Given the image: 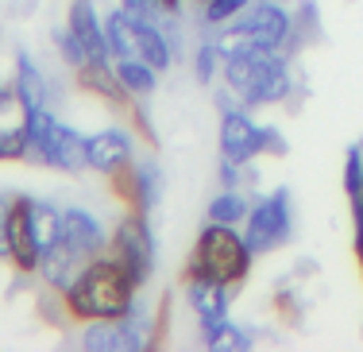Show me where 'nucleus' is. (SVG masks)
I'll list each match as a JSON object with an SVG mask.
<instances>
[{"label": "nucleus", "mask_w": 363, "mask_h": 352, "mask_svg": "<svg viewBox=\"0 0 363 352\" xmlns=\"http://www.w3.org/2000/svg\"><path fill=\"white\" fill-rule=\"evenodd\" d=\"M294 233V209H290V190L286 186H279L274 194L259 197L252 205V213H247L244 221V240L247 248H252L255 255H267L274 252V248H282Z\"/></svg>", "instance_id": "obj_4"}, {"label": "nucleus", "mask_w": 363, "mask_h": 352, "mask_svg": "<svg viewBox=\"0 0 363 352\" xmlns=\"http://www.w3.org/2000/svg\"><path fill=\"white\" fill-rule=\"evenodd\" d=\"M244 20L259 31V39H263V47H267V50H282V47H290V43H294V31H298L294 16L279 4V0H259L252 12L244 16Z\"/></svg>", "instance_id": "obj_12"}, {"label": "nucleus", "mask_w": 363, "mask_h": 352, "mask_svg": "<svg viewBox=\"0 0 363 352\" xmlns=\"http://www.w3.org/2000/svg\"><path fill=\"white\" fill-rule=\"evenodd\" d=\"M162 4H167L170 12H178V8H182V0H162Z\"/></svg>", "instance_id": "obj_34"}, {"label": "nucleus", "mask_w": 363, "mask_h": 352, "mask_svg": "<svg viewBox=\"0 0 363 352\" xmlns=\"http://www.w3.org/2000/svg\"><path fill=\"white\" fill-rule=\"evenodd\" d=\"M252 260L255 252L247 248L240 225H220V221H209V225L197 233L194 248L186 255V279L201 275V279H217L224 287H244L247 275H252Z\"/></svg>", "instance_id": "obj_2"}, {"label": "nucleus", "mask_w": 363, "mask_h": 352, "mask_svg": "<svg viewBox=\"0 0 363 352\" xmlns=\"http://www.w3.org/2000/svg\"><path fill=\"white\" fill-rule=\"evenodd\" d=\"M8 244H12L8 263H12L16 271H23V275L39 271L43 248L35 240V229H31V197H23V194H16L12 209H8Z\"/></svg>", "instance_id": "obj_7"}, {"label": "nucleus", "mask_w": 363, "mask_h": 352, "mask_svg": "<svg viewBox=\"0 0 363 352\" xmlns=\"http://www.w3.org/2000/svg\"><path fill=\"white\" fill-rule=\"evenodd\" d=\"M352 221H356V229H363V202L352 205Z\"/></svg>", "instance_id": "obj_33"}, {"label": "nucleus", "mask_w": 363, "mask_h": 352, "mask_svg": "<svg viewBox=\"0 0 363 352\" xmlns=\"http://www.w3.org/2000/svg\"><path fill=\"white\" fill-rule=\"evenodd\" d=\"M28 132L23 124H8L0 128V163H23L28 159Z\"/></svg>", "instance_id": "obj_24"}, {"label": "nucleus", "mask_w": 363, "mask_h": 352, "mask_svg": "<svg viewBox=\"0 0 363 352\" xmlns=\"http://www.w3.org/2000/svg\"><path fill=\"white\" fill-rule=\"evenodd\" d=\"M55 47H58V55H62V62L70 66V70H77V66L89 62V55H85L82 39H77L70 28H55Z\"/></svg>", "instance_id": "obj_25"}, {"label": "nucleus", "mask_w": 363, "mask_h": 352, "mask_svg": "<svg viewBox=\"0 0 363 352\" xmlns=\"http://www.w3.org/2000/svg\"><path fill=\"white\" fill-rule=\"evenodd\" d=\"M74 78H77V89H82V93L105 101V105L120 109V113H128L132 101H135L132 93L124 89V82H120L116 62H108V58H89L85 66H77V70H74Z\"/></svg>", "instance_id": "obj_9"}, {"label": "nucleus", "mask_w": 363, "mask_h": 352, "mask_svg": "<svg viewBox=\"0 0 363 352\" xmlns=\"http://www.w3.org/2000/svg\"><path fill=\"white\" fill-rule=\"evenodd\" d=\"M132 159H135V136L128 128H101V132L85 136V163L97 175L108 178L112 170H120Z\"/></svg>", "instance_id": "obj_8"}, {"label": "nucleus", "mask_w": 363, "mask_h": 352, "mask_svg": "<svg viewBox=\"0 0 363 352\" xmlns=\"http://www.w3.org/2000/svg\"><path fill=\"white\" fill-rule=\"evenodd\" d=\"M120 8H124L128 16H135L140 23H159V28H162L167 16H174L162 0H120Z\"/></svg>", "instance_id": "obj_26"}, {"label": "nucleus", "mask_w": 363, "mask_h": 352, "mask_svg": "<svg viewBox=\"0 0 363 352\" xmlns=\"http://www.w3.org/2000/svg\"><path fill=\"white\" fill-rule=\"evenodd\" d=\"M220 155L240 167H252L259 155H286V140L279 128L259 124L244 113V105H236L220 116Z\"/></svg>", "instance_id": "obj_3"}, {"label": "nucleus", "mask_w": 363, "mask_h": 352, "mask_svg": "<svg viewBox=\"0 0 363 352\" xmlns=\"http://www.w3.org/2000/svg\"><path fill=\"white\" fill-rule=\"evenodd\" d=\"M31 229H35V240H39L43 252L55 248L58 240H62V209H58L55 202H39V197H31Z\"/></svg>", "instance_id": "obj_21"}, {"label": "nucleus", "mask_w": 363, "mask_h": 352, "mask_svg": "<svg viewBox=\"0 0 363 352\" xmlns=\"http://www.w3.org/2000/svg\"><path fill=\"white\" fill-rule=\"evenodd\" d=\"M8 209H12V197L0 194V260L12 255V244H8Z\"/></svg>", "instance_id": "obj_29"}, {"label": "nucleus", "mask_w": 363, "mask_h": 352, "mask_svg": "<svg viewBox=\"0 0 363 352\" xmlns=\"http://www.w3.org/2000/svg\"><path fill=\"white\" fill-rule=\"evenodd\" d=\"M201 341H205V348H213V352H244V348H252V333H247L244 325H236L232 317L201 321Z\"/></svg>", "instance_id": "obj_18"}, {"label": "nucleus", "mask_w": 363, "mask_h": 352, "mask_svg": "<svg viewBox=\"0 0 363 352\" xmlns=\"http://www.w3.org/2000/svg\"><path fill=\"white\" fill-rule=\"evenodd\" d=\"M247 213H252V205H247V197L236 186H224L209 202V221H220V225H244Z\"/></svg>", "instance_id": "obj_22"}, {"label": "nucleus", "mask_w": 363, "mask_h": 352, "mask_svg": "<svg viewBox=\"0 0 363 352\" xmlns=\"http://www.w3.org/2000/svg\"><path fill=\"white\" fill-rule=\"evenodd\" d=\"M186 298L194 306V314L201 321H213V317H228V306H232V287H224L217 279H186Z\"/></svg>", "instance_id": "obj_15"}, {"label": "nucleus", "mask_w": 363, "mask_h": 352, "mask_svg": "<svg viewBox=\"0 0 363 352\" xmlns=\"http://www.w3.org/2000/svg\"><path fill=\"white\" fill-rule=\"evenodd\" d=\"M108 186L112 194L124 202V209H135V213H151L162 197V170L155 163H124L120 170L108 175Z\"/></svg>", "instance_id": "obj_6"}, {"label": "nucleus", "mask_w": 363, "mask_h": 352, "mask_svg": "<svg viewBox=\"0 0 363 352\" xmlns=\"http://www.w3.org/2000/svg\"><path fill=\"white\" fill-rule=\"evenodd\" d=\"M39 163L43 167H55V170H66V175L85 170L89 167V163H85V136L77 132V128L58 120L55 132H50V143L43 148V155H39Z\"/></svg>", "instance_id": "obj_13"}, {"label": "nucleus", "mask_w": 363, "mask_h": 352, "mask_svg": "<svg viewBox=\"0 0 363 352\" xmlns=\"http://www.w3.org/2000/svg\"><path fill=\"white\" fill-rule=\"evenodd\" d=\"M62 240L77 255H85V260H93V255H101L108 248L105 225L89 209H82V205H66L62 209Z\"/></svg>", "instance_id": "obj_10"}, {"label": "nucleus", "mask_w": 363, "mask_h": 352, "mask_svg": "<svg viewBox=\"0 0 363 352\" xmlns=\"http://www.w3.org/2000/svg\"><path fill=\"white\" fill-rule=\"evenodd\" d=\"M66 28L82 39V47H85L89 58H112L105 20H101V12H97L93 0H70V8H66Z\"/></svg>", "instance_id": "obj_11"}, {"label": "nucleus", "mask_w": 363, "mask_h": 352, "mask_svg": "<svg viewBox=\"0 0 363 352\" xmlns=\"http://www.w3.org/2000/svg\"><path fill=\"white\" fill-rule=\"evenodd\" d=\"M16 105H20V97H16V85H12V82H0V113H12Z\"/></svg>", "instance_id": "obj_31"}, {"label": "nucleus", "mask_w": 363, "mask_h": 352, "mask_svg": "<svg viewBox=\"0 0 363 352\" xmlns=\"http://www.w3.org/2000/svg\"><path fill=\"white\" fill-rule=\"evenodd\" d=\"M12 85H16V97H20V113H28V109H47V78H43L39 62L28 55V50H20L16 55V74H12Z\"/></svg>", "instance_id": "obj_16"}, {"label": "nucleus", "mask_w": 363, "mask_h": 352, "mask_svg": "<svg viewBox=\"0 0 363 352\" xmlns=\"http://www.w3.org/2000/svg\"><path fill=\"white\" fill-rule=\"evenodd\" d=\"M116 74L135 101L151 97V93L159 89V70H155L151 62H143V58H116Z\"/></svg>", "instance_id": "obj_19"}, {"label": "nucleus", "mask_w": 363, "mask_h": 352, "mask_svg": "<svg viewBox=\"0 0 363 352\" xmlns=\"http://www.w3.org/2000/svg\"><path fill=\"white\" fill-rule=\"evenodd\" d=\"M105 31H108V50L112 58H140V31L143 23L135 16H128L124 8H112L105 16Z\"/></svg>", "instance_id": "obj_17"}, {"label": "nucleus", "mask_w": 363, "mask_h": 352, "mask_svg": "<svg viewBox=\"0 0 363 352\" xmlns=\"http://www.w3.org/2000/svg\"><path fill=\"white\" fill-rule=\"evenodd\" d=\"M135 295H140V279L112 252H101L62 290V302L70 321L85 325V321H105V317H124L135 306Z\"/></svg>", "instance_id": "obj_1"}, {"label": "nucleus", "mask_w": 363, "mask_h": 352, "mask_svg": "<svg viewBox=\"0 0 363 352\" xmlns=\"http://www.w3.org/2000/svg\"><path fill=\"white\" fill-rule=\"evenodd\" d=\"M217 62H220L217 43H201V47L194 50V74H197L201 82H213V78H217Z\"/></svg>", "instance_id": "obj_28"}, {"label": "nucleus", "mask_w": 363, "mask_h": 352, "mask_svg": "<svg viewBox=\"0 0 363 352\" xmlns=\"http://www.w3.org/2000/svg\"><path fill=\"white\" fill-rule=\"evenodd\" d=\"M140 58H143V62H151L159 74L170 70V62H174V39H170L159 23H143V31H140Z\"/></svg>", "instance_id": "obj_20"}, {"label": "nucleus", "mask_w": 363, "mask_h": 352, "mask_svg": "<svg viewBox=\"0 0 363 352\" xmlns=\"http://www.w3.org/2000/svg\"><path fill=\"white\" fill-rule=\"evenodd\" d=\"M274 310H279L282 317H286V321H298V317H301V306L294 302V295H290V290H282V295L274 298Z\"/></svg>", "instance_id": "obj_30"}, {"label": "nucleus", "mask_w": 363, "mask_h": 352, "mask_svg": "<svg viewBox=\"0 0 363 352\" xmlns=\"http://www.w3.org/2000/svg\"><path fill=\"white\" fill-rule=\"evenodd\" d=\"M128 271L140 279V287H147L155 271V233L147 225V213H135V209H124V217L116 221V229L108 233V248Z\"/></svg>", "instance_id": "obj_5"}, {"label": "nucleus", "mask_w": 363, "mask_h": 352, "mask_svg": "<svg viewBox=\"0 0 363 352\" xmlns=\"http://www.w3.org/2000/svg\"><path fill=\"white\" fill-rule=\"evenodd\" d=\"M85 263H89L85 255H77L74 248L66 244V240H58L55 248H47V252H43V260H39V275H43V282H47V287L55 290V295H62V290L70 287L77 275H82Z\"/></svg>", "instance_id": "obj_14"}, {"label": "nucleus", "mask_w": 363, "mask_h": 352, "mask_svg": "<svg viewBox=\"0 0 363 352\" xmlns=\"http://www.w3.org/2000/svg\"><path fill=\"white\" fill-rule=\"evenodd\" d=\"M356 263H359V275H363V229H356Z\"/></svg>", "instance_id": "obj_32"}, {"label": "nucleus", "mask_w": 363, "mask_h": 352, "mask_svg": "<svg viewBox=\"0 0 363 352\" xmlns=\"http://www.w3.org/2000/svg\"><path fill=\"white\" fill-rule=\"evenodd\" d=\"M344 194L352 205L363 202V143H352L344 151Z\"/></svg>", "instance_id": "obj_23"}, {"label": "nucleus", "mask_w": 363, "mask_h": 352, "mask_svg": "<svg viewBox=\"0 0 363 352\" xmlns=\"http://www.w3.org/2000/svg\"><path fill=\"white\" fill-rule=\"evenodd\" d=\"M252 0H205V20L209 23H232L247 12Z\"/></svg>", "instance_id": "obj_27"}]
</instances>
